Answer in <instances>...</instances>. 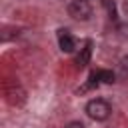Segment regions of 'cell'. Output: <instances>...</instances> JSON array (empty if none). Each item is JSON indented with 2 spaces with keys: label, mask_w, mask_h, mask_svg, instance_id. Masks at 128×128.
Listing matches in <instances>:
<instances>
[{
  "label": "cell",
  "mask_w": 128,
  "mask_h": 128,
  "mask_svg": "<svg viewBox=\"0 0 128 128\" xmlns=\"http://www.w3.org/2000/svg\"><path fill=\"white\" fill-rule=\"evenodd\" d=\"M86 114H88L92 120L102 122V120H108V116L112 114V108H110V104H108L106 100L94 98V100H90V102L86 104Z\"/></svg>",
  "instance_id": "obj_1"
},
{
  "label": "cell",
  "mask_w": 128,
  "mask_h": 128,
  "mask_svg": "<svg viewBox=\"0 0 128 128\" xmlns=\"http://www.w3.org/2000/svg\"><path fill=\"white\" fill-rule=\"evenodd\" d=\"M68 14L76 20H88L92 16V6L88 4V0H72L68 4Z\"/></svg>",
  "instance_id": "obj_2"
},
{
  "label": "cell",
  "mask_w": 128,
  "mask_h": 128,
  "mask_svg": "<svg viewBox=\"0 0 128 128\" xmlns=\"http://www.w3.org/2000/svg\"><path fill=\"white\" fill-rule=\"evenodd\" d=\"M58 44H60V50H62V52H72V50L76 48L74 38H72L66 30H60V32H58Z\"/></svg>",
  "instance_id": "obj_3"
},
{
  "label": "cell",
  "mask_w": 128,
  "mask_h": 128,
  "mask_svg": "<svg viewBox=\"0 0 128 128\" xmlns=\"http://www.w3.org/2000/svg\"><path fill=\"white\" fill-rule=\"evenodd\" d=\"M90 54H92V44L86 42L84 48H80V54H78V58H76L78 66H86V64L90 62Z\"/></svg>",
  "instance_id": "obj_4"
},
{
  "label": "cell",
  "mask_w": 128,
  "mask_h": 128,
  "mask_svg": "<svg viewBox=\"0 0 128 128\" xmlns=\"http://www.w3.org/2000/svg\"><path fill=\"white\" fill-rule=\"evenodd\" d=\"M104 4H106V8H108L110 16H112V18H116V8H114V2H110V0H104Z\"/></svg>",
  "instance_id": "obj_5"
},
{
  "label": "cell",
  "mask_w": 128,
  "mask_h": 128,
  "mask_svg": "<svg viewBox=\"0 0 128 128\" xmlns=\"http://www.w3.org/2000/svg\"><path fill=\"white\" fill-rule=\"evenodd\" d=\"M120 70H122V74H124V76H128V56H126V58H122V62H120Z\"/></svg>",
  "instance_id": "obj_6"
},
{
  "label": "cell",
  "mask_w": 128,
  "mask_h": 128,
  "mask_svg": "<svg viewBox=\"0 0 128 128\" xmlns=\"http://www.w3.org/2000/svg\"><path fill=\"white\" fill-rule=\"evenodd\" d=\"M64 128H84V126H82L80 122H70V124H66Z\"/></svg>",
  "instance_id": "obj_7"
}]
</instances>
